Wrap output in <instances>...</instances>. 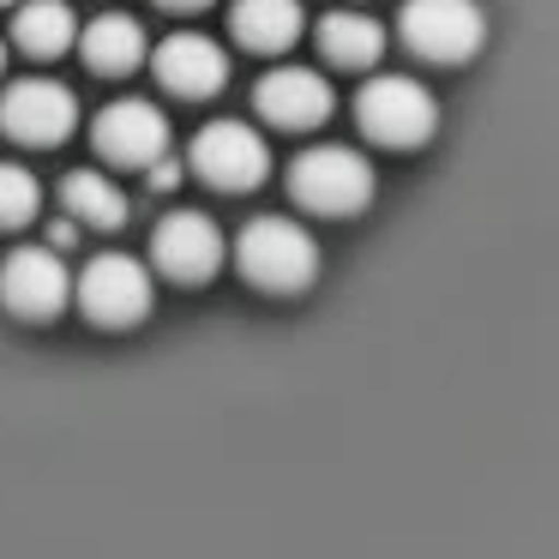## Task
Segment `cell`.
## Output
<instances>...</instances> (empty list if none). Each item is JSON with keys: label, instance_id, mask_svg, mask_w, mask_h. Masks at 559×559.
Returning a JSON list of instances; mask_svg holds the SVG:
<instances>
[{"label": "cell", "instance_id": "cell-1", "mask_svg": "<svg viewBox=\"0 0 559 559\" xmlns=\"http://www.w3.org/2000/svg\"><path fill=\"white\" fill-rule=\"evenodd\" d=\"M235 265L253 289L271 295H295L319 277V241L289 217H253L235 241Z\"/></svg>", "mask_w": 559, "mask_h": 559}, {"label": "cell", "instance_id": "cell-2", "mask_svg": "<svg viewBox=\"0 0 559 559\" xmlns=\"http://www.w3.org/2000/svg\"><path fill=\"white\" fill-rule=\"evenodd\" d=\"M289 193L313 217H355L373 205V163L349 145H313L289 163Z\"/></svg>", "mask_w": 559, "mask_h": 559}, {"label": "cell", "instance_id": "cell-3", "mask_svg": "<svg viewBox=\"0 0 559 559\" xmlns=\"http://www.w3.org/2000/svg\"><path fill=\"white\" fill-rule=\"evenodd\" d=\"M355 121L373 145H391V151H409V145H427L439 133V103L421 79H403V73H385V79H367L361 97H355Z\"/></svg>", "mask_w": 559, "mask_h": 559}, {"label": "cell", "instance_id": "cell-4", "mask_svg": "<svg viewBox=\"0 0 559 559\" xmlns=\"http://www.w3.org/2000/svg\"><path fill=\"white\" fill-rule=\"evenodd\" d=\"M151 301H157V283L139 265L133 253H97L79 277V307L91 313V325L103 331H133L151 319Z\"/></svg>", "mask_w": 559, "mask_h": 559}, {"label": "cell", "instance_id": "cell-5", "mask_svg": "<svg viewBox=\"0 0 559 559\" xmlns=\"http://www.w3.org/2000/svg\"><path fill=\"white\" fill-rule=\"evenodd\" d=\"M397 31L421 61H469L487 43V13L475 0H403Z\"/></svg>", "mask_w": 559, "mask_h": 559}, {"label": "cell", "instance_id": "cell-6", "mask_svg": "<svg viewBox=\"0 0 559 559\" xmlns=\"http://www.w3.org/2000/svg\"><path fill=\"white\" fill-rule=\"evenodd\" d=\"M187 163H193V175H205L217 193H253L271 175V145L247 121H211V127H199Z\"/></svg>", "mask_w": 559, "mask_h": 559}, {"label": "cell", "instance_id": "cell-7", "mask_svg": "<svg viewBox=\"0 0 559 559\" xmlns=\"http://www.w3.org/2000/svg\"><path fill=\"white\" fill-rule=\"evenodd\" d=\"M0 301L7 313L31 319V325H49L67 301H73V277L61 265V247H19L0 265Z\"/></svg>", "mask_w": 559, "mask_h": 559}, {"label": "cell", "instance_id": "cell-8", "mask_svg": "<svg viewBox=\"0 0 559 559\" xmlns=\"http://www.w3.org/2000/svg\"><path fill=\"white\" fill-rule=\"evenodd\" d=\"M0 127L19 145H61L79 127V97L61 79H19V85L0 91Z\"/></svg>", "mask_w": 559, "mask_h": 559}, {"label": "cell", "instance_id": "cell-9", "mask_svg": "<svg viewBox=\"0 0 559 559\" xmlns=\"http://www.w3.org/2000/svg\"><path fill=\"white\" fill-rule=\"evenodd\" d=\"M91 139H97L103 163H115V169H145V163H157L163 151H169V121H163L157 103L121 97V103H109V109L97 115Z\"/></svg>", "mask_w": 559, "mask_h": 559}, {"label": "cell", "instance_id": "cell-10", "mask_svg": "<svg viewBox=\"0 0 559 559\" xmlns=\"http://www.w3.org/2000/svg\"><path fill=\"white\" fill-rule=\"evenodd\" d=\"M253 109L265 115L271 127H283V133H307V127H325L331 121L337 91H331V79H319L313 67H277V73L259 79Z\"/></svg>", "mask_w": 559, "mask_h": 559}, {"label": "cell", "instance_id": "cell-11", "mask_svg": "<svg viewBox=\"0 0 559 559\" xmlns=\"http://www.w3.org/2000/svg\"><path fill=\"white\" fill-rule=\"evenodd\" d=\"M151 259L175 283H205L223 265V235L205 211H169L157 223V235H151Z\"/></svg>", "mask_w": 559, "mask_h": 559}, {"label": "cell", "instance_id": "cell-12", "mask_svg": "<svg viewBox=\"0 0 559 559\" xmlns=\"http://www.w3.org/2000/svg\"><path fill=\"white\" fill-rule=\"evenodd\" d=\"M145 61H151V73H157V85L175 91V97H217V91L229 85V55H223V43L199 37V31H175V37L157 43Z\"/></svg>", "mask_w": 559, "mask_h": 559}, {"label": "cell", "instance_id": "cell-13", "mask_svg": "<svg viewBox=\"0 0 559 559\" xmlns=\"http://www.w3.org/2000/svg\"><path fill=\"white\" fill-rule=\"evenodd\" d=\"M229 31H235V43L253 49V55H283V49L301 43L307 13H301V0H235Z\"/></svg>", "mask_w": 559, "mask_h": 559}, {"label": "cell", "instance_id": "cell-14", "mask_svg": "<svg viewBox=\"0 0 559 559\" xmlns=\"http://www.w3.org/2000/svg\"><path fill=\"white\" fill-rule=\"evenodd\" d=\"M73 43H79V55H85L91 73H133V67H145V55H151V37H145V25H139L133 13H97Z\"/></svg>", "mask_w": 559, "mask_h": 559}, {"label": "cell", "instance_id": "cell-15", "mask_svg": "<svg viewBox=\"0 0 559 559\" xmlns=\"http://www.w3.org/2000/svg\"><path fill=\"white\" fill-rule=\"evenodd\" d=\"M319 49H325L331 67H349V73H367V67L385 55V25L367 13H325L319 19Z\"/></svg>", "mask_w": 559, "mask_h": 559}, {"label": "cell", "instance_id": "cell-16", "mask_svg": "<svg viewBox=\"0 0 559 559\" xmlns=\"http://www.w3.org/2000/svg\"><path fill=\"white\" fill-rule=\"evenodd\" d=\"M19 13H13V43L25 55H67L73 49V37H79V19H73V7L67 0H13Z\"/></svg>", "mask_w": 559, "mask_h": 559}, {"label": "cell", "instance_id": "cell-17", "mask_svg": "<svg viewBox=\"0 0 559 559\" xmlns=\"http://www.w3.org/2000/svg\"><path fill=\"white\" fill-rule=\"evenodd\" d=\"M61 199L73 211V223H91V229H121L127 223V193L97 169H73L61 181Z\"/></svg>", "mask_w": 559, "mask_h": 559}, {"label": "cell", "instance_id": "cell-18", "mask_svg": "<svg viewBox=\"0 0 559 559\" xmlns=\"http://www.w3.org/2000/svg\"><path fill=\"white\" fill-rule=\"evenodd\" d=\"M37 205H43L37 175L19 169V163H0V229H25L37 217Z\"/></svg>", "mask_w": 559, "mask_h": 559}, {"label": "cell", "instance_id": "cell-19", "mask_svg": "<svg viewBox=\"0 0 559 559\" xmlns=\"http://www.w3.org/2000/svg\"><path fill=\"white\" fill-rule=\"evenodd\" d=\"M157 7H169V13H199V7H211V0H157Z\"/></svg>", "mask_w": 559, "mask_h": 559}, {"label": "cell", "instance_id": "cell-20", "mask_svg": "<svg viewBox=\"0 0 559 559\" xmlns=\"http://www.w3.org/2000/svg\"><path fill=\"white\" fill-rule=\"evenodd\" d=\"M0 73H7V43H0Z\"/></svg>", "mask_w": 559, "mask_h": 559}, {"label": "cell", "instance_id": "cell-21", "mask_svg": "<svg viewBox=\"0 0 559 559\" xmlns=\"http://www.w3.org/2000/svg\"><path fill=\"white\" fill-rule=\"evenodd\" d=\"M0 7H13V0H0Z\"/></svg>", "mask_w": 559, "mask_h": 559}]
</instances>
